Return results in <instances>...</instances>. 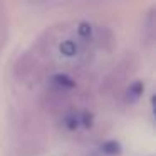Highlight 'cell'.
Returning <instances> with one entry per match:
<instances>
[{
    "instance_id": "cell-1",
    "label": "cell",
    "mask_w": 156,
    "mask_h": 156,
    "mask_svg": "<svg viewBox=\"0 0 156 156\" xmlns=\"http://www.w3.org/2000/svg\"><path fill=\"white\" fill-rule=\"evenodd\" d=\"M101 151L104 153L106 156H119L122 149H121V144L112 139V141H106L104 144L101 146Z\"/></svg>"
},
{
    "instance_id": "cell-2",
    "label": "cell",
    "mask_w": 156,
    "mask_h": 156,
    "mask_svg": "<svg viewBox=\"0 0 156 156\" xmlns=\"http://www.w3.org/2000/svg\"><path fill=\"white\" fill-rule=\"evenodd\" d=\"M66 126H67L71 131H74V129H77L79 126H81V119H79V116L76 114H71L66 118Z\"/></svg>"
},
{
    "instance_id": "cell-3",
    "label": "cell",
    "mask_w": 156,
    "mask_h": 156,
    "mask_svg": "<svg viewBox=\"0 0 156 156\" xmlns=\"http://www.w3.org/2000/svg\"><path fill=\"white\" fill-rule=\"evenodd\" d=\"M141 91H143V86L141 84H134L128 91V99L129 101H136V99L139 98V94H141Z\"/></svg>"
},
{
    "instance_id": "cell-4",
    "label": "cell",
    "mask_w": 156,
    "mask_h": 156,
    "mask_svg": "<svg viewBox=\"0 0 156 156\" xmlns=\"http://www.w3.org/2000/svg\"><path fill=\"white\" fill-rule=\"evenodd\" d=\"M79 119H81V126H84V128H89V126L92 124V118H91V114H87V112H84L82 116H79Z\"/></svg>"
},
{
    "instance_id": "cell-5",
    "label": "cell",
    "mask_w": 156,
    "mask_h": 156,
    "mask_svg": "<svg viewBox=\"0 0 156 156\" xmlns=\"http://www.w3.org/2000/svg\"><path fill=\"white\" fill-rule=\"evenodd\" d=\"M57 81H59V84L61 86H67V87H72V81H69V79H66V77H57Z\"/></svg>"
},
{
    "instance_id": "cell-6",
    "label": "cell",
    "mask_w": 156,
    "mask_h": 156,
    "mask_svg": "<svg viewBox=\"0 0 156 156\" xmlns=\"http://www.w3.org/2000/svg\"><path fill=\"white\" fill-rule=\"evenodd\" d=\"M89 156H96V154H89Z\"/></svg>"
}]
</instances>
